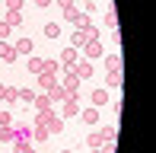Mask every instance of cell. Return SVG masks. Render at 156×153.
<instances>
[{"mask_svg":"<svg viewBox=\"0 0 156 153\" xmlns=\"http://www.w3.org/2000/svg\"><path fill=\"white\" fill-rule=\"evenodd\" d=\"M76 115H80V99H73V96L64 99V102H61V118L67 121V118H76Z\"/></svg>","mask_w":156,"mask_h":153,"instance_id":"1","label":"cell"},{"mask_svg":"<svg viewBox=\"0 0 156 153\" xmlns=\"http://www.w3.org/2000/svg\"><path fill=\"white\" fill-rule=\"evenodd\" d=\"M80 51L86 54V61H96V58H102V54H105V48H102V41H99V38H93V41H86Z\"/></svg>","mask_w":156,"mask_h":153,"instance_id":"2","label":"cell"},{"mask_svg":"<svg viewBox=\"0 0 156 153\" xmlns=\"http://www.w3.org/2000/svg\"><path fill=\"white\" fill-rule=\"evenodd\" d=\"M76 61H80V51H76V48H64L61 58H58V64H61V70H67V67H73Z\"/></svg>","mask_w":156,"mask_h":153,"instance_id":"3","label":"cell"},{"mask_svg":"<svg viewBox=\"0 0 156 153\" xmlns=\"http://www.w3.org/2000/svg\"><path fill=\"white\" fill-rule=\"evenodd\" d=\"M89 29H93V26H89ZM89 29H73V35H70V48H76V51H80L86 41H93V38H89Z\"/></svg>","mask_w":156,"mask_h":153,"instance_id":"4","label":"cell"},{"mask_svg":"<svg viewBox=\"0 0 156 153\" xmlns=\"http://www.w3.org/2000/svg\"><path fill=\"white\" fill-rule=\"evenodd\" d=\"M80 121H83V124H89V128H93V124H99V109H96V105L80 109Z\"/></svg>","mask_w":156,"mask_h":153,"instance_id":"5","label":"cell"},{"mask_svg":"<svg viewBox=\"0 0 156 153\" xmlns=\"http://www.w3.org/2000/svg\"><path fill=\"white\" fill-rule=\"evenodd\" d=\"M16 58H19V54H16V48H13L10 41H0V61H3V64H13Z\"/></svg>","mask_w":156,"mask_h":153,"instance_id":"6","label":"cell"},{"mask_svg":"<svg viewBox=\"0 0 156 153\" xmlns=\"http://www.w3.org/2000/svg\"><path fill=\"white\" fill-rule=\"evenodd\" d=\"M3 23L10 26V29H16V26H23V10H6Z\"/></svg>","mask_w":156,"mask_h":153,"instance_id":"7","label":"cell"},{"mask_svg":"<svg viewBox=\"0 0 156 153\" xmlns=\"http://www.w3.org/2000/svg\"><path fill=\"white\" fill-rule=\"evenodd\" d=\"M51 86H58V76L54 73H38V89L41 93H48Z\"/></svg>","mask_w":156,"mask_h":153,"instance_id":"8","label":"cell"},{"mask_svg":"<svg viewBox=\"0 0 156 153\" xmlns=\"http://www.w3.org/2000/svg\"><path fill=\"white\" fill-rule=\"evenodd\" d=\"M13 48H16V54H26V58H29V54L35 51V41H32V38H19Z\"/></svg>","mask_w":156,"mask_h":153,"instance_id":"9","label":"cell"},{"mask_svg":"<svg viewBox=\"0 0 156 153\" xmlns=\"http://www.w3.org/2000/svg\"><path fill=\"white\" fill-rule=\"evenodd\" d=\"M48 137H51V134H48L45 124H32V141H35V144H45Z\"/></svg>","mask_w":156,"mask_h":153,"instance_id":"10","label":"cell"},{"mask_svg":"<svg viewBox=\"0 0 156 153\" xmlns=\"http://www.w3.org/2000/svg\"><path fill=\"white\" fill-rule=\"evenodd\" d=\"M32 105H35V112H41V109H51V99H48V93H35Z\"/></svg>","mask_w":156,"mask_h":153,"instance_id":"11","label":"cell"},{"mask_svg":"<svg viewBox=\"0 0 156 153\" xmlns=\"http://www.w3.org/2000/svg\"><path fill=\"white\" fill-rule=\"evenodd\" d=\"M89 102H93L96 109H102L105 102H108V93H105V89H93V96H89Z\"/></svg>","mask_w":156,"mask_h":153,"instance_id":"12","label":"cell"},{"mask_svg":"<svg viewBox=\"0 0 156 153\" xmlns=\"http://www.w3.org/2000/svg\"><path fill=\"white\" fill-rule=\"evenodd\" d=\"M45 128H48V134H61V131H64V118L61 115H51V121H48Z\"/></svg>","mask_w":156,"mask_h":153,"instance_id":"13","label":"cell"},{"mask_svg":"<svg viewBox=\"0 0 156 153\" xmlns=\"http://www.w3.org/2000/svg\"><path fill=\"white\" fill-rule=\"evenodd\" d=\"M102 144H105V141H102V134H99V131H89V134H86V147H89V150H99Z\"/></svg>","mask_w":156,"mask_h":153,"instance_id":"14","label":"cell"},{"mask_svg":"<svg viewBox=\"0 0 156 153\" xmlns=\"http://www.w3.org/2000/svg\"><path fill=\"white\" fill-rule=\"evenodd\" d=\"M48 99H51V105H54V102H64V99H70V96L64 93L61 86H51V89H48Z\"/></svg>","mask_w":156,"mask_h":153,"instance_id":"15","label":"cell"},{"mask_svg":"<svg viewBox=\"0 0 156 153\" xmlns=\"http://www.w3.org/2000/svg\"><path fill=\"white\" fill-rule=\"evenodd\" d=\"M13 131H16V141H32V128H29V124H19V128H13Z\"/></svg>","mask_w":156,"mask_h":153,"instance_id":"16","label":"cell"},{"mask_svg":"<svg viewBox=\"0 0 156 153\" xmlns=\"http://www.w3.org/2000/svg\"><path fill=\"white\" fill-rule=\"evenodd\" d=\"M41 73H54V76H58V73H61V64H58V58L45 61V64H41Z\"/></svg>","mask_w":156,"mask_h":153,"instance_id":"17","label":"cell"},{"mask_svg":"<svg viewBox=\"0 0 156 153\" xmlns=\"http://www.w3.org/2000/svg\"><path fill=\"white\" fill-rule=\"evenodd\" d=\"M73 26L76 29H89V26H93V16H89V13H80V16L73 19Z\"/></svg>","mask_w":156,"mask_h":153,"instance_id":"18","label":"cell"},{"mask_svg":"<svg viewBox=\"0 0 156 153\" xmlns=\"http://www.w3.org/2000/svg\"><path fill=\"white\" fill-rule=\"evenodd\" d=\"M16 99L23 102V105H32V99H35V93H32V89H16Z\"/></svg>","mask_w":156,"mask_h":153,"instance_id":"19","label":"cell"},{"mask_svg":"<svg viewBox=\"0 0 156 153\" xmlns=\"http://www.w3.org/2000/svg\"><path fill=\"white\" fill-rule=\"evenodd\" d=\"M99 134H102V141H105V144H115V137H118V128H99Z\"/></svg>","mask_w":156,"mask_h":153,"instance_id":"20","label":"cell"},{"mask_svg":"<svg viewBox=\"0 0 156 153\" xmlns=\"http://www.w3.org/2000/svg\"><path fill=\"white\" fill-rule=\"evenodd\" d=\"M61 35V23H45V38H58Z\"/></svg>","mask_w":156,"mask_h":153,"instance_id":"21","label":"cell"},{"mask_svg":"<svg viewBox=\"0 0 156 153\" xmlns=\"http://www.w3.org/2000/svg\"><path fill=\"white\" fill-rule=\"evenodd\" d=\"M41 64H45V58H35V54H29V73H41Z\"/></svg>","mask_w":156,"mask_h":153,"instance_id":"22","label":"cell"},{"mask_svg":"<svg viewBox=\"0 0 156 153\" xmlns=\"http://www.w3.org/2000/svg\"><path fill=\"white\" fill-rule=\"evenodd\" d=\"M105 67H108V70H121V54H108V58H105Z\"/></svg>","mask_w":156,"mask_h":153,"instance_id":"23","label":"cell"},{"mask_svg":"<svg viewBox=\"0 0 156 153\" xmlns=\"http://www.w3.org/2000/svg\"><path fill=\"white\" fill-rule=\"evenodd\" d=\"M105 86H121V70H108V76H105Z\"/></svg>","mask_w":156,"mask_h":153,"instance_id":"24","label":"cell"},{"mask_svg":"<svg viewBox=\"0 0 156 153\" xmlns=\"http://www.w3.org/2000/svg\"><path fill=\"white\" fill-rule=\"evenodd\" d=\"M0 141L3 144H16V131L13 128H0Z\"/></svg>","mask_w":156,"mask_h":153,"instance_id":"25","label":"cell"},{"mask_svg":"<svg viewBox=\"0 0 156 153\" xmlns=\"http://www.w3.org/2000/svg\"><path fill=\"white\" fill-rule=\"evenodd\" d=\"M13 153H35V147H32L29 141H26V144H23V141H16V144H13Z\"/></svg>","mask_w":156,"mask_h":153,"instance_id":"26","label":"cell"},{"mask_svg":"<svg viewBox=\"0 0 156 153\" xmlns=\"http://www.w3.org/2000/svg\"><path fill=\"white\" fill-rule=\"evenodd\" d=\"M105 26H108V29H118V16H115L112 6H108V13H105Z\"/></svg>","mask_w":156,"mask_h":153,"instance_id":"27","label":"cell"},{"mask_svg":"<svg viewBox=\"0 0 156 153\" xmlns=\"http://www.w3.org/2000/svg\"><path fill=\"white\" fill-rule=\"evenodd\" d=\"M0 128H13V115L6 109H0Z\"/></svg>","mask_w":156,"mask_h":153,"instance_id":"28","label":"cell"},{"mask_svg":"<svg viewBox=\"0 0 156 153\" xmlns=\"http://www.w3.org/2000/svg\"><path fill=\"white\" fill-rule=\"evenodd\" d=\"M76 16H80V10H76V6H64V19H67V23H73Z\"/></svg>","mask_w":156,"mask_h":153,"instance_id":"29","label":"cell"},{"mask_svg":"<svg viewBox=\"0 0 156 153\" xmlns=\"http://www.w3.org/2000/svg\"><path fill=\"white\" fill-rule=\"evenodd\" d=\"M0 102H16V89L6 86V89H3V99H0Z\"/></svg>","mask_w":156,"mask_h":153,"instance_id":"30","label":"cell"},{"mask_svg":"<svg viewBox=\"0 0 156 153\" xmlns=\"http://www.w3.org/2000/svg\"><path fill=\"white\" fill-rule=\"evenodd\" d=\"M10 32H13V29L3 23V19H0V41H6V38H10Z\"/></svg>","mask_w":156,"mask_h":153,"instance_id":"31","label":"cell"},{"mask_svg":"<svg viewBox=\"0 0 156 153\" xmlns=\"http://www.w3.org/2000/svg\"><path fill=\"white\" fill-rule=\"evenodd\" d=\"M3 3H6V10H23L26 0H3Z\"/></svg>","mask_w":156,"mask_h":153,"instance_id":"32","label":"cell"},{"mask_svg":"<svg viewBox=\"0 0 156 153\" xmlns=\"http://www.w3.org/2000/svg\"><path fill=\"white\" fill-rule=\"evenodd\" d=\"M83 13H89V16H93V13H96V0H83Z\"/></svg>","mask_w":156,"mask_h":153,"instance_id":"33","label":"cell"},{"mask_svg":"<svg viewBox=\"0 0 156 153\" xmlns=\"http://www.w3.org/2000/svg\"><path fill=\"white\" fill-rule=\"evenodd\" d=\"M54 0H35V6H38V10H45V6H51Z\"/></svg>","mask_w":156,"mask_h":153,"instance_id":"34","label":"cell"},{"mask_svg":"<svg viewBox=\"0 0 156 153\" xmlns=\"http://www.w3.org/2000/svg\"><path fill=\"white\" fill-rule=\"evenodd\" d=\"M3 89H6V86H0V99H3Z\"/></svg>","mask_w":156,"mask_h":153,"instance_id":"35","label":"cell"},{"mask_svg":"<svg viewBox=\"0 0 156 153\" xmlns=\"http://www.w3.org/2000/svg\"><path fill=\"white\" fill-rule=\"evenodd\" d=\"M61 153H73V150H61Z\"/></svg>","mask_w":156,"mask_h":153,"instance_id":"36","label":"cell"}]
</instances>
